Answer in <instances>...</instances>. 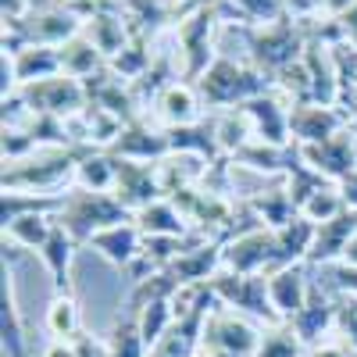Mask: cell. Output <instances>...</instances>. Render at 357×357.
Segmentation results:
<instances>
[{"mask_svg": "<svg viewBox=\"0 0 357 357\" xmlns=\"http://www.w3.org/2000/svg\"><path fill=\"white\" fill-rule=\"evenodd\" d=\"M82 146H36L33 154L18 161H4V190H29V193H54L75 178L82 161Z\"/></svg>", "mask_w": 357, "mask_h": 357, "instance_id": "6da1fadb", "label": "cell"}, {"mask_svg": "<svg viewBox=\"0 0 357 357\" xmlns=\"http://www.w3.org/2000/svg\"><path fill=\"white\" fill-rule=\"evenodd\" d=\"M193 86L211 107H232V104L243 107L247 100L268 93V75L261 68L236 65V61H229V57H215V61L200 72V79Z\"/></svg>", "mask_w": 357, "mask_h": 357, "instance_id": "7a4b0ae2", "label": "cell"}, {"mask_svg": "<svg viewBox=\"0 0 357 357\" xmlns=\"http://www.w3.org/2000/svg\"><path fill=\"white\" fill-rule=\"evenodd\" d=\"M129 207L118 200L114 193H93V190H79L72 186L61 200V211H57V222H61L79 243H89V236L118 225V222H129Z\"/></svg>", "mask_w": 357, "mask_h": 357, "instance_id": "3957f363", "label": "cell"}, {"mask_svg": "<svg viewBox=\"0 0 357 357\" xmlns=\"http://www.w3.org/2000/svg\"><path fill=\"white\" fill-rule=\"evenodd\" d=\"M261 333L264 329H257L247 314L218 304L204 321L200 357H254L257 343H261Z\"/></svg>", "mask_w": 357, "mask_h": 357, "instance_id": "277c9868", "label": "cell"}, {"mask_svg": "<svg viewBox=\"0 0 357 357\" xmlns=\"http://www.w3.org/2000/svg\"><path fill=\"white\" fill-rule=\"evenodd\" d=\"M282 268L279 236L268 225H254L247 232H236L229 243H222V272L236 275H272Z\"/></svg>", "mask_w": 357, "mask_h": 357, "instance_id": "5b68a950", "label": "cell"}, {"mask_svg": "<svg viewBox=\"0 0 357 357\" xmlns=\"http://www.w3.org/2000/svg\"><path fill=\"white\" fill-rule=\"evenodd\" d=\"M304 33L293 22H272V25H257L250 33V57L254 68H261L264 75H279L282 68L296 65L304 57Z\"/></svg>", "mask_w": 357, "mask_h": 357, "instance_id": "8992f818", "label": "cell"}, {"mask_svg": "<svg viewBox=\"0 0 357 357\" xmlns=\"http://www.w3.org/2000/svg\"><path fill=\"white\" fill-rule=\"evenodd\" d=\"M15 93L25 100V107L33 114H50V118H72V114L89 107L86 82H79L65 72L40 79V82H29V86H18Z\"/></svg>", "mask_w": 357, "mask_h": 357, "instance_id": "52a82bcc", "label": "cell"}, {"mask_svg": "<svg viewBox=\"0 0 357 357\" xmlns=\"http://www.w3.org/2000/svg\"><path fill=\"white\" fill-rule=\"evenodd\" d=\"M211 289L218 296V304L240 311L247 318H261L279 325L272 301H268V275H236V272H218L211 279Z\"/></svg>", "mask_w": 357, "mask_h": 357, "instance_id": "ba28073f", "label": "cell"}, {"mask_svg": "<svg viewBox=\"0 0 357 357\" xmlns=\"http://www.w3.org/2000/svg\"><path fill=\"white\" fill-rule=\"evenodd\" d=\"M343 129H350V122L333 104H314L311 100V104H293V111H289V143H296V146L325 143Z\"/></svg>", "mask_w": 357, "mask_h": 357, "instance_id": "9c48e42d", "label": "cell"}, {"mask_svg": "<svg viewBox=\"0 0 357 357\" xmlns=\"http://www.w3.org/2000/svg\"><path fill=\"white\" fill-rule=\"evenodd\" d=\"M336 307L340 301H333L329 289L321 286V279H311V293H307V304L301 307L293 321H286L289 329L301 336V343L311 350L318 343L329 340V333H336Z\"/></svg>", "mask_w": 357, "mask_h": 357, "instance_id": "30bf717a", "label": "cell"}, {"mask_svg": "<svg viewBox=\"0 0 357 357\" xmlns=\"http://www.w3.org/2000/svg\"><path fill=\"white\" fill-rule=\"evenodd\" d=\"M296 158H301L311 172H318L329 183H343V178L357 168L354 158V129L336 132L333 139L325 143H311V146H296Z\"/></svg>", "mask_w": 357, "mask_h": 357, "instance_id": "8fae6325", "label": "cell"}, {"mask_svg": "<svg viewBox=\"0 0 357 357\" xmlns=\"http://www.w3.org/2000/svg\"><path fill=\"white\" fill-rule=\"evenodd\" d=\"M307 293H311L307 264H282L268 275V301H272L279 321H293L301 314V307L307 304Z\"/></svg>", "mask_w": 357, "mask_h": 357, "instance_id": "7c38bea8", "label": "cell"}, {"mask_svg": "<svg viewBox=\"0 0 357 357\" xmlns=\"http://www.w3.org/2000/svg\"><path fill=\"white\" fill-rule=\"evenodd\" d=\"M114 197L129 207V215L143 211L146 204L161 200V183H158V161H126L118 158V183H114Z\"/></svg>", "mask_w": 357, "mask_h": 357, "instance_id": "4fadbf2b", "label": "cell"}, {"mask_svg": "<svg viewBox=\"0 0 357 357\" xmlns=\"http://www.w3.org/2000/svg\"><path fill=\"white\" fill-rule=\"evenodd\" d=\"M89 247H93L104 261H111L114 268H129L143 254V232L129 218V222H118V225H107V229L93 232L89 236Z\"/></svg>", "mask_w": 357, "mask_h": 357, "instance_id": "5bb4252c", "label": "cell"}, {"mask_svg": "<svg viewBox=\"0 0 357 357\" xmlns=\"http://www.w3.org/2000/svg\"><path fill=\"white\" fill-rule=\"evenodd\" d=\"M0 340H4L8 357H25L29 340H25V321H22V307H18L15 268H11L8 254H4V282H0Z\"/></svg>", "mask_w": 357, "mask_h": 357, "instance_id": "9a60e30c", "label": "cell"}, {"mask_svg": "<svg viewBox=\"0 0 357 357\" xmlns=\"http://www.w3.org/2000/svg\"><path fill=\"white\" fill-rule=\"evenodd\" d=\"M114 158H126V161H146L154 165L165 154H172V143H168V129H151L143 122H126L122 136L114 139L111 146Z\"/></svg>", "mask_w": 357, "mask_h": 357, "instance_id": "2e32d148", "label": "cell"}, {"mask_svg": "<svg viewBox=\"0 0 357 357\" xmlns=\"http://www.w3.org/2000/svg\"><path fill=\"white\" fill-rule=\"evenodd\" d=\"M354 236H357V211H350V207H347L343 215H336L333 222L314 225V247L307 254V264H314V268L336 264Z\"/></svg>", "mask_w": 357, "mask_h": 357, "instance_id": "e0dca14e", "label": "cell"}, {"mask_svg": "<svg viewBox=\"0 0 357 357\" xmlns=\"http://www.w3.org/2000/svg\"><path fill=\"white\" fill-rule=\"evenodd\" d=\"M75 247L79 240L61 225L54 222V232L47 236V243L40 250V261L47 268V275L54 282V293H72V264H75Z\"/></svg>", "mask_w": 357, "mask_h": 357, "instance_id": "ac0fdd59", "label": "cell"}, {"mask_svg": "<svg viewBox=\"0 0 357 357\" xmlns=\"http://www.w3.org/2000/svg\"><path fill=\"white\" fill-rule=\"evenodd\" d=\"M11 57V72H15V86H29L61 72V54L57 47H40V43H25L22 50H4Z\"/></svg>", "mask_w": 357, "mask_h": 357, "instance_id": "d6986e66", "label": "cell"}, {"mask_svg": "<svg viewBox=\"0 0 357 357\" xmlns=\"http://www.w3.org/2000/svg\"><path fill=\"white\" fill-rule=\"evenodd\" d=\"M158 118L168 129H183L200 122V100H197V86L190 82H168L158 93Z\"/></svg>", "mask_w": 357, "mask_h": 357, "instance_id": "ffe728a7", "label": "cell"}, {"mask_svg": "<svg viewBox=\"0 0 357 357\" xmlns=\"http://www.w3.org/2000/svg\"><path fill=\"white\" fill-rule=\"evenodd\" d=\"M82 36L93 43L104 57H118L129 47V29L126 18L114 15V11H97V15H86L82 22Z\"/></svg>", "mask_w": 357, "mask_h": 357, "instance_id": "44dd1931", "label": "cell"}, {"mask_svg": "<svg viewBox=\"0 0 357 357\" xmlns=\"http://www.w3.org/2000/svg\"><path fill=\"white\" fill-rule=\"evenodd\" d=\"M143 236H190V218L178 211V204L172 197H161L154 204H146L143 211L132 215Z\"/></svg>", "mask_w": 357, "mask_h": 357, "instance_id": "7402d4cb", "label": "cell"}, {"mask_svg": "<svg viewBox=\"0 0 357 357\" xmlns=\"http://www.w3.org/2000/svg\"><path fill=\"white\" fill-rule=\"evenodd\" d=\"M114 183H118V158L111 151H86L75 168L72 186L93 190V193H114Z\"/></svg>", "mask_w": 357, "mask_h": 357, "instance_id": "603a6c76", "label": "cell"}, {"mask_svg": "<svg viewBox=\"0 0 357 357\" xmlns=\"http://www.w3.org/2000/svg\"><path fill=\"white\" fill-rule=\"evenodd\" d=\"M65 193H29V190H4L0 200V222H15L22 215H57Z\"/></svg>", "mask_w": 357, "mask_h": 357, "instance_id": "cb8c5ba5", "label": "cell"}, {"mask_svg": "<svg viewBox=\"0 0 357 357\" xmlns=\"http://www.w3.org/2000/svg\"><path fill=\"white\" fill-rule=\"evenodd\" d=\"M57 215H22L4 225V247H22V250H43L47 236L54 232Z\"/></svg>", "mask_w": 357, "mask_h": 357, "instance_id": "d4e9b609", "label": "cell"}, {"mask_svg": "<svg viewBox=\"0 0 357 357\" xmlns=\"http://www.w3.org/2000/svg\"><path fill=\"white\" fill-rule=\"evenodd\" d=\"M43 325H47L50 340H75L82 333V314H79L75 293H54L47 304V314H43Z\"/></svg>", "mask_w": 357, "mask_h": 357, "instance_id": "484cf974", "label": "cell"}, {"mask_svg": "<svg viewBox=\"0 0 357 357\" xmlns=\"http://www.w3.org/2000/svg\"><path fill=\"white\" fill-rule=\"evenodd\" d=\"M136 325H139V336L146 347H158L175 325V307H172V296H161V301H146L136 311Z\"/></svg>", "mask_w": 357, "mask_h": 357, "instance_id": "4316f807", "label": "cell"}, {"mask_svg": "<svg viewBox=\"0 0 357 357\" xmlns=\"http://www.w3.org/2000/svg\"><path fill=\"white\" fill-rule=\"evenodd\" d=\"M57 54H61V72L65 75H72V79H93V72L97 68H104V54L89 43L82 33L79 36H72L65 47H57Z\"/></svg>", "mask_w": 357, "mask_h": 357, "instance_id": "83f0119b", "label": "cell"}, {"mask_svg": "<svg viewBox=\"0 0 357 357\" xmlns=\"http://www.w3.org/2000/svg\"><path fill=\"white\" fill-rule=\"evenodd\" d=\"M275 236H279L282 264H307V254L314 247V222H307L304 215H296L282 229H275Z\"/></svg>", "mask_w": 357, "mask_h": 357, "instance_id": "f1b7e54d", "label": "cell"}, {"mask_svg": "<svg viewBox=\"0 0 357 357\" xmlns=\"http://www.w3.org/2000/svg\"><path fill=\"white\" fill-rule=\"evenodd\" d=\"M168 143H172V151L178 154H197L204 161H211L218 158V139H215V129H207L204 122L197 126H183V129H168Z\"/></svg>", "mask_w": 357, "mask_h": 357, "instance_id": "f546056e", "label": "cell"}, {"mask_svg": "<svg viewBox=\"0 0 357 357\" xmlns=\"http://www.w3.org/2000/svg\"><path fill=\"white\" fill-rule=\"evenodd\" d=\"M254 357H307V347L301 343V336H296L286 321H279V325H268L261 333Z\"/></svg>", "mask_w": 357, "mask_h": 357, "instance_id": "4dcf8cb0", "label": "cell"}, {"mask_svg": "<svg viewBox=\"0 0 357 357\" xmlns=\"http://www.w3.org/2000/svg\"><path fill=\"white\" fill-rule=\"evenodd\" d=\"M151 347L143 343L139 336V325L136 314H126L111 325V336H107V357H146Z\"/></svg>", "mask_w": 357, "mask_h": 357, "instance_id": "1f68e13d", "label": "cell"}, {"mask_svg": "<svg viewBox=\"0 0 357 357\" xmlns=\"http://www.w3.org/2000/svg\"><path fill=\"white\" fill-rule=\"evenodd\" d=\"M347 211V200H343V190L336 186V183H325L318 193H311L307 200H304V207H301V215L307 218V222H314V225H321V222H333L336 215H343Z\"/></svg>", "mask_w": 357, "mask_h": 357, "instance_id": "d6a6232c", "label": "cell"}, {"mask_svg": "<svg viewBox=\"0 0 357 357\" xmlns=\"http://www.w3.org/2000/svg\"><path fill=\"white\" fill-rule=\"evenodd\" d=\"M232 8L243 22H254V25H272L286 18L282 0H232Z\"/></svg>", "mask_w": 357, "mask_h": 357, "instance_id": "836d02e7", "label": "cell"}, {"mask_svg": "<svg viewBox=\"0 0 357 357\" xmlns=\"http://www.w3.org/2000/svg\"><path fill=\"white\" fill-rule=\"evenodd\" d=\"M336 336L357 350V296H343L336 307Z\"/></svg>", "mask_w": 357, "mask_h": 357, "instance_id": "e575fe53", "label": "cell"}, {"mask_svg": "<svg viewBox=\"0 0 357 357\" xmlns=\"http://www.w3.org/2000/svg\"><path fill=\"white\" fill-rule=\"evenodd\" d=\"M325 275H329V286L343 296H357V268H347V264H325L321 268Z\"/></svg>", "mask_w": 357, "mask_h": 357, "instance_id": "d590c367", "label": "cell"}, {"mask_svg": "<svg viewBox=\"0 0 357 357\" xmlns=\"http://www.w3.org/2000/svg\"><path fill=\"white\" fill-rule=\"evenodd\" d=\"M307 357H357V350H354V347H347L343 340H325V343L311 347V350H307Z\"/></svg>", "mask_w": 357, "mask_h": 357, "instance_id": "8d00e7d4", "label": "cell"}, {"mask_svg": "<svg viewBox=\"0 0 357 357\" xmlns=\"http://www.w3.org/2000/svg\"><path fill=\"white\" fill-rule=\"evenodd\" d=\"M282 4H286V15L301 22H311L314 15H321V0H282Z\"/></svg>", "mask_w": 357, "mask_h": 357, "instance_id": "74e56055", "label": "cell"}, {"mask_svg": "<svg viewBox=\"0 0 357 357\" xmlns=\"http://www.w3.org/2000/svg\"><path fill=\"white\" fill-rule=\"evenodd\" d=\"M75 350H79V357H107V343H100L97 336H89V333L75 336Z\"/></svg>", "mask_w": 357, "mask_h": 357, "instance_id": "f35d334b", "label": "cell"}, {"mask_svg": "<svg viewBox=\"0 0 357 357\" xmlns=\"http://www.w3.org/2000/svg\"><path fill=\"white\" fill-rule=\"evenodd\" d=\"M354 8H357V0H321V15L329 18V22H340V18H347Z\"/></svg>", "mask_w": 357, "mask_h": 357, "instance_id": "ab89813d", "label": "cell"}, {"mask_svg": "<svg viewBox=\"0 0 357 357\" xmlns=\"http://www.w3.org/2000/svg\"><path fill=\"white\" fill-rule=\"evenodd\" d=\"M40 357H79V350H75V340H50L40 350Z\"/></svg>", "mask_w": 357, "mask_h": 357, "instance_id": "60d3db41", "label": "cell"}, {"mask_svg": "<svg viewBox=\"0 0 357 357\" xmlns=\"http://www.w3.org/2000/svg\"><path fill=\"white\" fill-rule=\"evenodd\" d=\"M340 190H343V200H347V207H350V211H357V168L343 178V183H340Z\"/></svg>", "mask_w": 357, "mask_h": 357, "instance_id": "b9f144b4", "label": "cell"}, {"mask_svg": "<svg viewBox=\"0 0 357 357\" xmlns=\"http://www.w3.org/2000/svg\"><path fill=\"white\" fill-rule=\"evenodd\" d=\"M340 264H347V268H357V236H354V240L347 243V250H343Z\"/></svg>", "mask_w": 357, "mask_h": 357, "instance_id": "7bdbcfd3", "label": "cell"}, {"mask_svg": "<svg viewBox=\"0 0 357 357\" xmlns=\"http://www.w3.org/2000/svg\"><path fill=\"white\" fill-rule=\"evenodd\" d=\"M350 104H354V111H357V82L350 86Z\"/></svg>", "mask_w": 357, "mask_h": 357, "instance_id": "ee69618b", "label": "cell"}, {"mask_svg": "<svg viewBox=\"0 0 357 357\" xmlns=\"http://www.w3.org/2000/svg\"><path fill=\"white\" fill-rule=\"evenodd\" d=\"M354 158H357V129H354Z\"/></svg>", "mask_w": 357, "mask_h": 357, "instance_id": "f6af8a7d", "label": "cell"}, {"mask_svg": "<svg viewBox=\"0 0 357 357\" xmlns=\"http://www.w3.org/2000/svg\"><path fill=\"white\" fill-rule=\"evenodd\" d=\"M65 4H79V0H65Z\"/></svg>", "mask_w": 357, "mask_h": 357, "instance_id": "bcb514c9", "label": "cell"}, {"mask_svg": "<svg viewBox=\"0 0 357 357\" xmlns=\"http://www.w3.org/2000/svg\"><path fill=\"white\" fill-rule=\"evenodd\" d=\"M197 357H200V354H197Z\"/></svg>", "mask_w": 357, "mask_h": 357, "instance_id": "7dc6e473", "label": "cell"}]
</instances>
